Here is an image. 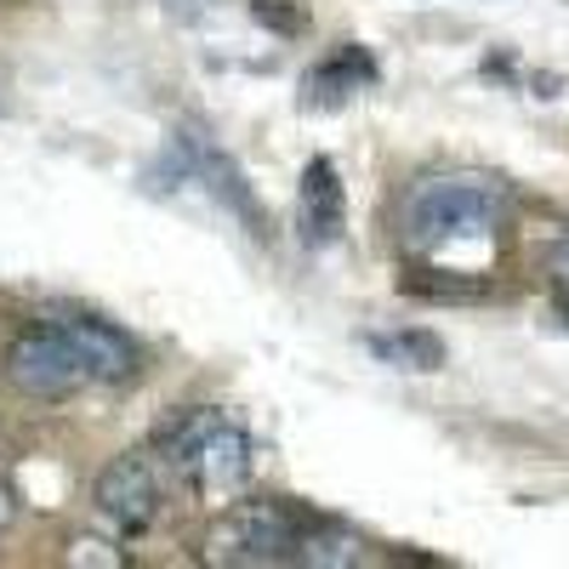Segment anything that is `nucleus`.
<instances>
[{"label": "nucleus", "mask_w": 569, "mask_h": 569, "mask_svg": "<svg viewBox=\"0 0 569 569\" xmlns=\"http://www.w3.org/2000/svg\"><path fill=\"white\" fill-rule=\"evenodd\" d=\"M302 222H308L313 246L337 240V228H342V177L330 160H308L302 171Z\"/></svg>", "instance_id": "0eeeda50"}, {"label": "nucleus", "mask_w": 569, "mask_h": 569, "mask_svg": "<svg viewBox=\"0 0 569 569\" xmlns=\"http://www.w3.org/2000/svg\"><path fill=\"white\" fill-rule=\"evenodd\" d=\"M69 563H126V552H114L103 541H80V547H69Z\"/></svg>", "instance_id": "9d476101"}, {"label": "nucleus", "mask_w": 569, "mask_h": 569, "mask_svg": "<svg viewBox=\"0 0 569 569\" xmlns=\"http://www.w3.org/2000/svg\"><path fill=\"white\" fill-rule=\"evenodd\" d=\"M302 547L297 518L273 501H240L206 530V558L233 569H262V563H291Z\"/></svg>", "instance_id": "7ed1b4c3"}, {"label": "nucleus", "mask_w": 569, "mask_h": 569, "mask_svg": "<svg viewBox=\"0 0 569 569\" xmlns=\"http://www.w3.org/2000/svg\"><path fill=\"white\" fill-rule=\"evenodd\" d=\"M160 456L166 467H177L188 490H200L211 501H233L251 472H257V445L240 421H228L222 410H177L166 427H160Z\"/></svg>", "instance_id": "f257e3e1"}, {"label": "nucleus", "mask_w": 569, "mask_h": 569, "mask_svg": "<svg viewBox=\"0 0 569 569\" xmlns=\"http://www.w3.org/2000/svg\"><path fill=\"white\" fill-rule=\"evenodd\" d=\"M12 518H18V490H12L7 479H0V530H7Z\"/></svg>", "instance_id": "9b49d317"}, {"label": "nucleus", "mask_w": 569, "mask_h": 569, "mask_svg": "<svg viewBox=\"0 0 569 569\" xmlns=\"http://www.w3.org/2000/svg\"><path fill=\"white\" fill-rule=\"evenodd\" d=\"M160 501H166V456H120L91 490L98 525L109 536H142L160 518Z\"/></svg>", "instance_id": "20e7f679"}, {"label": "nucleus", "mask_w": 569, "mask_h": 569, "mask_svg": "<svg viewBox=\"0 0 569 569\" xmlns=\"http://www.w3.org/2000/svg\"><path fill=\"white\" fill-rule=\"evenodd\" d=\"M7 376H12L23 393H34V399H69V393H80L86 382H98V376H91V365L80 359V348L63 337L58 325L29 330V337L12 342Z\"/></svg>", "instance_id": "39448f33"}, {"label": "nucleus", "mask_w": 569, "mask_h": 569, "mask_svg": "<svg viewBox=\"0 0 569 569\" xmlns=\"http://www.w3.org/2000/svg\"><path fill=\"white\" fill-rule=\"evenodd\" d=\"M52 325L80 348V359L91 365V376H98V382H126V376L137 370V348H131V337H120L114 325L80 319V313H58Z\"/></svg>", "instance_id": "423d86ee"}, {"label": "nucleus", "mask_w": 569, "mask_h": 569, "mask_svg": "<svg viewBox=\"0 0 569 569\" xmlns=\"http://www.w3.org/2000/svg\"><path fill=\"white\" fill-rule=\"evenodd\" d=\"M365 348L393 370H439L445 365V342L433 330H376V337H365Z\"/></svg>", "instance_id": "6e6552de"}, {"label": "nucleus", "mask_w": 569, "mask_h": 569, "mask_svg": "<svg viewBox=\"0 0 569 569\" xmlns=\"http://www.w3.org/2000/svg\"><path fill=\"white\" fill-rule=\"evenodd\" d=\"M365 541L353 530H337V525H313L302 530V547H297V563H313V569H353L365 563Z\"/></svg>", "instance_id": "1a4fd4ad"}, {"label": "nucleus", "mask_w": 569, "mask_h": 569, "mask_svg": "<svg viewBox=\"0 0 569 569\" xmlns=\"http://www.w3.org/2000/svg\"><path fill=\"white\" fill-rule=\"evenodd\" d=\"M501 188L490 177H427L405 200V240L416 251H445L467 240H490L501 222Z\"/></svg>", "instance_id": "f03ea898"}, {"label": "nucleus", "mask_w": 569, "mask_h": 569, "mask_svg": "<svg viewBox=\"0 0 569 569\" xmlns=\"http://www.w3.org/2000/svg\"><path fill=\"white\" fill-rule=\"evenodd\" d=\"M558 273H563V279H569V246H563V251H558Z\"/></svg>", "instance_id": "f8f14e48"}]
</instances>
